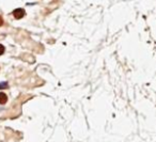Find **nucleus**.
I'll return each mask as SVG.
<instances>
[{
  "mask_svg": "<svg viewBox=\"0 0 156 142\" xmlns=\"http://www.w3.org/2000/svg\"><path fill=\"white\" fill-rule=\"evenodd\" d=\"M5 88H8V83L2 82V84H0V89H5Z\"/></svg>",
  "mask_w": 156,
  "mask_h": 142,
  "instance_id": "7ed1b4c3",
  "label": "nucleus"
},
{
  "mask_svg": "<svg viewBox=\"0 0 156 142\" xmlns=\"http://www.w3.org/2000/svg\"><path fill=\"white\" fill-rule=\"evenodd\" d=\"M3 53H5V47L0 44V56H1V55H2Z\"/></svg>",
  "mask_w": 156,
  "mask_h": 142,
  "instance_id": "20e7f679",
  "label": "nucleus"
},
{
  "mask_svg": "<svg viewBox=\"0 0 156 142\" xmlns=\"http://www.w3.org/2000/svg\"><path fill=\"white\" fill-rule=\"evenodd\" d=\"M25 11L22 9H16L15 11L13 12V15L14 17L16 18V19H20V18H22L24 16H25Z\"/></svg>",
  "mask_w": 156,
  "mask_h": 142,
  "instance_id": "f257e3e1",
  "label": "nucleus"
},
{
  "mask_svg": "<svg viewBox=\"0 0 156 142\" xmlns=\"http://www.w3.org/2000/svg\"><path fill=\"white\" fill-rule=\"evenodd\" d=\"M7 101H8V96L5 95V93L1 92L0 93V104H5Z\"/></svg>",
  "mask_w": 156,
  "mask_h": 142,
  "instance_id": "f03ea898",
  "label": "nucleus"
},
{
  "mask_svg": "<svg viewBox=\"0 0 156 142\" xmlns=\"http://www.w3.org/2000/svg\"><path fill=\"white\" fill-rule=\"evenodd\" d=\"M2 24H3V19H2V17L0 16V26H2Z\"/></svg>",
  "mask_w": 156,
  "mask_h": 142,
  "instance_id": "39448f33",
  "label": "nucleus"
}]
</instances>
